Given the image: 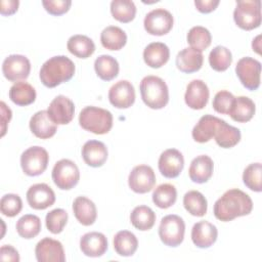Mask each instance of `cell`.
Masks as SVG:
<instances>
[{"label": "cell", "instance_id": "cell-1", "mask_svg": "<svg viewBox=\"0 0 262 262\" xmlns=\"http://www.w3.org/2000/svg\"><path fill=\"white\" fill-rule=\"evenodd\" d=\"M253 210V202L248 193L238 188L225 191L214 204L215 217L223 222L249 215Z\"/></svg>", "mask_w": 262, "mask_h": 262}, {"label": "cell", "instance_id": "cell-2", "mask_svg": "<svg viewBox=\"0 0 262 262\" xmlns=\"http://www.w3.org/2000/svg\"><path fill=\"white\" fill-rule=\"evenodd\" d=\"M76 71L75 63L64 55H56L46 60L40 69V80L48 88H54L70 81Z\"/></svg>", "mask_w": 262, "mask_h": 262}, {"label": "cell", "instance_id": "cell-3", "mask_svg": "<svg viewBox=\"0 0 262 262\" xmlns=\"http://www.w3.org/2000/svg\"><path fill=\"white\" fill-rule=\"evenodd\" d=\"M140 94L143 102L152 110L165 107L169 101V89L166 82L157 76H146L140 82Z\"/></svg>", "mask_w": 262, "mask_h": 262}, {"label": "cell", "instance_id": "cell-4", "mask_svg": "<svg viewBox=\"0 0 262 262\" xmlns=\"http://www.w3.org/2000/svg\"><path fill=\"white\" fill-rule=\"evenodd\" d=\"M80 126L89 132L102 135L113 127V115L110 111L89 105L85 106L79 115Z\"/></svg>", "mask_w": 262, "mask_h": 262}, {"label": "cell", "instance_id": "cell-5", "mask_svg": "<svg viewBox=\"0 0 262 262\" xmlns=\"http://www.w3.org/2000/svg\"><path fill=\"white\" fill-rule=\"evenodd\" d=\"M233 19L237 27L250 31L261 25V1L243 0L236 1L233 11Z\"/></svg>", "mask_w": 262, "mask_h": 262}, {"label": "cell", "instance_id": "cell-6", "mask_svg": "<svg viewBox=\"0 0 262 262\" xmlns=\"http://www.w3.org/2000/svg\"><path fill=\"white\" fill-rule=\"evenodd\" d=\"M185 223L183 219L174 214L162 218L159 226V236L162 243L168 247L179 246L184 238Z\"/></svg>", "mask_w": 262, "mask_h": 262}, {"label": "cell", "instance_id": "cell-7", "mask_svg": "<svg viewBox=\"0 0 262 262\" xmlns=\"http://www.w3.org/2000/svg\"><path fill=\"white\" fill-rule=\"evenodd\" d=\"M52 180L62 190H69L76 186L80 179L78 166L69 159H61L55 163L52 169Z\"/></svg>", "mask_w": 262, "mask_h": 262}, {"label": "cell", "instance_id": "cell-8", "mask_svg": "<svg viewBox=\"0 0 262 262\" xmlns=\"http://www.w3.org/2000/svg\"><path fill=\"white\" fill-rule=\"evenodd\" d=\"M49 156L41 146H31L20 156V167L28 176L41 175L47 168Z\"/></svg>", "mask_w": 262, "mask_h": 262}, {"label": "cell", "instance_id": "cell-9", "mask_svg": "<svg viewBox=\"0 0 262 262\" xmlns=\"http://www.w3.org/2000/svg\"><path fill=\"white\" fill-rule=\"evenodd\" d=\"M235 73L241 83L248 90H257L261 82V62L253 57H242L236 66Z\"/></svg>", "mask_w": 262, "mask_h": 262}, {"label": "cell", "instance_id": "cell-10", "mask_svg": "<svg viewBox=\"0 0 262 262\" xmlns=\"http://www.w3.org/2000/svg\"><path fill=\"white\" fill-rule=\"evenodd\" d=\"M173 15L164 8H157L149 11L143 20L145 31L154 36L168 34L173 27Z\"/></svg>", "mask_w": 262, "mask_h": 262}, {"label": "cell", "instance_id": "cell-11", "mask_svg": "<svg viewBox=\"0 0 262 262\" xmlns=\"http://www.w3.org/2000/svg\"><path fill=\"white\" fill-rule=\"evenodd\" d=\"M31 72V62L25 55H8L2 63V73L10 82H19L29 77Z\"/></svg>", "mask_w": 262, "mask_h": 262}, {"label": "cell", "instance_id": "cell-12", "mask_svg": "<svg viewBox=\"0 0 262 262\" xmlns=\"http://www.w3.org/2000/svg\"><path fill=\"white\" fill-rule=\"evenodd\" d=\"M129 187L136 193H146L156 184V174L150 166H135L128 177Z\"/></svg>", "mask_w": 262, "mask_h": 262}, {"label": "cell", "instance_id": "cell-13", "mask_svg": "<svg viewBox=\"0 0 262 262\" xmlns=\"http://www.w3.org/2000/svg\"><path fill=\"white\" fill-rule=\"evenodd\" d=\"M35 255L38 262H64L66 255L62 244L51 237H44L35 248Z\"/></svg>", "mask_w": 262, "mask_h": 262}, {"label": "cell", "instance_id": "cell-14", "mask_svg": "<svg viewBox=\"0 0 262 262\" xmlns=\"http://www.w3.org/2000/svg\"><path fill=\"white\" fill-rule=\"evenodd\" d=\"M161 174L166 178H176L184 167V158L176 148H168L164 150L158 162Z\"/></svg>", "mask_w": 262, "mask_h": 262}, {"label": "cell", "instance_id": "cell-15", "mask_svg": "<svg viewBox=\"0 0 262 262\" xmlns=\"http://www.w3.org/2000/svg\"><path fill=\"white\" fill-rule=\"evenodd\" d=\"M47 113L56 125H67L74 118L75 105L69 97L64 95H57L50 102Z\"/></svg>", "mask_w": 262, "mask_h": 262}, {"label": "cell", "instance_id": "cell-16", "mask_svg": "<svg viewBox=\"0 0 262 262\" xmlns=\"http://www.w3.org/2000/svg\"><path fill=\"white\" fill-rule=\"evenodd\" d=\"M108 100L117 108H128L135 101V89L131 82L121 80L108 90Z\"/></svg>", "mask_w": 262, "mask_h": 262}, {"label": "cell", "instance_id": "cell-17", "mask_svg": "<svg viewBox=\"0 0 262 262\" xmlns=\"http://www.w3.org/2000/svg\"><path fill=\"white\" fill-rule=\"evenodd\" d=\"M27 201L35 210H45L55 202V193L46 183H36L27 191Z\"/></svg>", "mask_w": 262, "mask_h": 262}, {"label": "cell", "instance_id": "cell-18", "mask_svg": "<svg viewBox=\"0 0 262 262\" xmlns=\"http://www.w3.org/2000/svg\"><path fill=\"white\" fill-rule=\"evenodd\" d=\"M210 91L207 84L199 79L192 80L186 86L184 100L187 106L192 110L204 108L209 100Z\"/></svg>", "mask_w": 262, "mask_h": 262}, {"label": "cell", "instance_id": "cell-19", "mask_svg": "<svg viewBox=\"0 0 262 262\" xmlns=\"http://www.w3.org/2000/svg\"><path fill=\"white\" fill-rule=\"evenodd\" d=\"M218 230L216 226L208 221L196 222L191 229V241L200 249H207L217 241Z\"/></svg>", "mask_w": 262, "mask_h": 262}, {"label": "cell", "instance_id": "cell-20", "mask_svg": "<svg viewBox=\"0 0 262 262\" xmlns=\"http://www.w3.org/2000/svg\"><path fill=\"white\" fill-rule=\"evenodd\" d=\"M80 249L85 256L100 257L107 250V239L101 232H87L80 238Z\"/></svg>", "mask_w": 262, "mask_h": 262}, {"label": "cell", "instance_id": "cell-21", "mask_svg": "<svg viewBox=\"0 0 262 262\" xmlns=\"http://www.w3.org/2000/svg\"><path fill=\"white\" fill-rule=\"evenodd\" d=\"M29 125L32 133L41 139L52 137L57 129V125L50 119L47 111H39L35 113L32 116Z\"/></svg>", "mask_w": 262, "mask_h": 262}, {"label": "cell", "instance_id": "cell-22", "mask_svg": "<svg viewBox=\"0 0 262 262\" xmlns=\"http://www.w3.org/2000/svg\"><path fill=\"white\" fill-rule=\"evenodd\" d=\"M81 152L84 162L93 168L101 167L107 159V148L103 142L98 140L86 141Z\"/></svg>", "mask_w": 262, "mask_h": 262}, {"label": "cell", "instance_id": "cell-23", "mask_svg": "<svg viewBox=\"0 0 262 262\" xmlns=\"http://www.w3.org/2000/svg\"><path fill=\"white\" fill-rule=\"evenodd\" d=\"M214 163L212 159L207 155H201L191 161L188 175L191 181L201 184L207 182L212 177Z\"/></svg>", "mask_w": 262, "mask_h": 262}, {"label": "cell", "instance_id": "cell-24", "mask_svg": "<svg viewBox=\"0 0 262 262\" xmlns=\"http://www.w3.org/2000/svg\"><path fill=\"white\" fill-rule=\"evenodd\" d=\"M221 121V119L212 115L203 116L191 131L193 140L200 143H205L211 140L214 137Z\"/></svg>", "mask_w": 262, "mask_h": 262}, {"label": "cell", "instance_id": "cell-25", "mask_svg": "<svg viewBox=\"0 0 262 262\" xmlns=\"http://www.w3.org/2000/svg\"><path fill=\"white\" fill-rule=\"evenodd\" d=\"M204 61V56L201 51L187 47L178 52L176 56L177 69L186 74L194 73L201 70Z\"/></svg>", "mask_w": 262, "mask_h": 262}, {"label": "cell", "instance_id": "cell-26", "mask_svg": "<svg viewBox=\"0 0 262 262\" xmlns=\"http://www.w3.org/2000/svg\"><path fill=\"white\" fill-rule=\"evenodd\" d=\"M73 212L76 219L84 226L92 225L97 217L95 204L86 196H78L75 199Z\"/></svg>", "mask_w": 262, "mask_h": 262}, {"label": "cell", "instance_id": "cell-27", "mask_svg": "<svg viewBox=\"0 0 262 262\" xmlns=\"http://www.w3.org/2000/svg\"><path fill=\"white\" fill-rule=\"evenodd\" d=\"M169 47L162 42L149 43L143 50L144 62L152 69H159L163 67L169 60Z\"/></svg>", "mask_w": 262, "mask_h": 262}, {"label": "cell", "instance_id": "cell-28", "mask_svg": "<svg viewBox=\"0 0 262 262\" xmlns=\"http://www.w3.org/2000/svg\"><path fill=\"white\" fill-rule=\"evenodd\" d=\"M255 112L256 106L251 98L247 96H237L234 97L228 115L235 122L246 123L254 117Z\"/></svg>", "mask_w": 262, "mask_h": 262}, {"label": "cell", "instance_id": "cell-29", "mask_svg": "<svg viewBox=\"0 0 262 262\" xmlns=\"http://www.w3.org/2000/svg\"><path fill=\"white\" fill-rule=\"evenodd\" d=\"M9 98L16 105L26 106L35 101L36 90L28 82H15L9 89Z\"/></svg>", "mask_w": 262, "mask_h": 262}, {"label": "cell", "instance_id": "cell-30", "mask_svg": "<svg viewBox=\"0 0 262 262\" xmlns=\"http://www.w3.org/2000/svg\"><path fill=\"white\" fill-rule=\"evenodd\" d=\"M101 45L108 50H120L127 42L126 33L117 26L104 28L100 34Z\"/></svg>", "mask_w": 262, "mask_h": 262}, {"label": "cell", "instance_id": "cell-31", "mask_svg": "<svg viewBox=\"0 0 262 262\" xmlns=\"http://www.w3.org/2000/svg\"><path fill=\"white\" fill-rule=\"evenodd\" d=\"M68 50L79 58H87L95 51V44L85 35H74L69 38L67 43Z\"/></svg>", "mask_w": 262, "mask_h": 262}, {"label": "cell", "instance_id": "cell-32", "mask_svg": "<svg viewBox=\"0 0 262 262\" xmlns=\"http://www.w3.org/2000/svg\"><path fill=\"white\" fill-rule=\"evenodd\" d=\"M137 248V237L131 231L121 230L114 236V249L120 256L130 257L136 252Z\"/></svg>", "mask_w": 262, "mask_h": 262}, {"label": "cell", "instance_id": "cell-33", "mask_svg": "<svg viewBox=\"0 0 262 262\" xmlns=\"http://www.w3.org/2000/svg\"><path fill=\"white\" fill-rule=\"evenodd\" d=\"M216 143L223 148H230L236 145L241 140V131L238 128L227 124L224 120L221 121L214 135Z\"/></svg>", "mask_w": 262, "mask_h": 262}, {"label": "cell", "instance_id": "cell-34", "mask_svg": "<svg viewBox=\"0 0 262 262\" xmlns=\"http://www.w3.org/2000/svg\"><path fill=\"white\" fill-rule=\"evenodd\" d=\"M94 70L96 75L103 81H111L119 74V63L117 59L111 55H99L94 61Z\"/></svg>", "mask_w": 262, "mask_h": 262}, {"label": "cell", "instance_id": "cell-35", "mask_svg": "<svg viewBox=\"0 0 262 262\" xmlns=\"http://www.w3.org/2000/svg\"><path fill=\"white\" fill-rule=\"evenodd\" d=\"M130 221L136 229L146 231L155 225L156 214L147 206H137L130 214Z\"/></svg>", "mask_w": 262, "mask_h": 262}, {"label": "cell", "instance_id": "cell-36", "mask_svg": "<svg viewBox=\"0 0 262 262\" xmlns=\"http://www.w3.org/2000/svg\"><path fill=\"white\" fill-rule=\"evenodd\" d=\"M183 206L189 214L195 217H203L208 209L206 198L198 190H189L184 194Z\"/></svg>", "mask_w": 262, "mask_h": 262}, {"label": "cell", "instance_id": "cell-37", "mask_svg": "<svg viewBox=\"0 0 262 262\" xmlns=\"http://www.w3.org/2000/svg\"><path fill=\"white\" fill-rule=\"evenodd\" d=\"M15 227L19 236L30 239L37 236L41 231V220L36 215L26 214L17 220Z\"/></svg>", "mask_w": 262, "mask_h": 262}, {"label": "cell", "instance_id": "cell-38", "mask_svg": "<svg viewBox=\"0 0 262 262\" xmlns=\"http://www.w3.org/2000/svg\"><path fill=\"white\" fill-rule=\"evenodd\" d=\"M154 204L161 209H168L173 206L177 200V190L173 184L163 183L152 192Z\"/></svg>", "mask_w": 262, "mask_h": 262}, {"label": "cell", "instance_id": "cell-39", "mask_svg": "<svg viewBox=\"0 0 262 262\" xmlns=\"http://www.w3.org/2000/svg\"><path fill=\"white\" fill-rule=\"evenodd\" d=\"M111 13L113 17L121 23H130L136 14V6L130 0H113L111 2Z\"/></svg>", "mask_w": 262, "mask_h": 262}, {"label": "cell", "instance_id": "cell-40", "mask_svg": "<svg viewBox=\"0 0 262 262\" xmlns=\"http://www.w3.org/2000/svg\"><path fill=\"white\" fill-rule=\"evenodd\" d=\"M232 62V55L228 48L218 45L214 47L209 54V63L216 72L226 71Z\"/></svg>", "mask_w": 262, "mask_h": 262}, {"label": "cell", "instance_id": "cell-41", "mask_svg": "<svg viewBox=\"0 0 262 262\" xmlns=\"http://www.w3.org/2000/svg\"><path fill=\"white\" fill-rule=\"evenodd\" d=\"M187 43L191 48L203 51L208 48L212 41L211 33L208 29L202 26L192 27L187 33Z\"/></svg>", "mask_w": 262, "mask_h": 262}, {"label": "cell", "instance_id": "cell-42", "mask_svg": "<svg viewBox=\"0 0 262 262\" xmlns=\"http://www.w3.org/2000/svg\"><path fill=\"white\" fill-rule=\"evenodd\" d=\"M243 181L245 185L256 192L262 190V165L261 163L250 164L243 173Z\"/></svg>", "mask_w": 262, "mask_h": 262}, {"label": "cell", "instance_id": "cell-43", "mask_svg": "<svg viewBox=\"0 0 262 262\" xmlns=\"http://www.w3.org/2000/svg\"><path fill=\"white\" fill-rule=\"evenodd\" d=\"M68 213L63 209L56 208L51 210L45 217L47 229L53 234L60 233L68 222Z\"/></svg>", "mask_w": 262, "mask_h": 262}, {"label": "cell", "instance_id": "cell-44", "mask_svg": "<svg viewBox=\"0 0 262 262\" xmlns=\"http://www.w3.org/2000/svg\"><path fill=\"white\" fill-rule=\"evenodd\" d=\"M23 209V201L18 194L7 193L1 198L0 210L7 217L16 216Z\"/></svg>", "mask_w": 262, "mask_h": 262}, {"label": "cell", "instance_id": "cell-45", "mask_svg": "<svg viewBox=\"0 0 262 262\" xmlns=\"http://www.w3.org/2000/svg\"><path fill=\"white\" fill-rule=\"evenodd\" d=\"M233 100H234V96L232 93H230L227 90H221L215 94L212 105L217 113L228 115Z\"/></svg>", "mask_w": 262, "mask_h": 262}, {"label": "cell", "instance_id": "cell-46", "mask_svg": "<svg viewBox=\"0 0 262 262\" xmlns=\"http://www.w3.org/2000/svg\"><path fill=\"white\" fill-rule=\"evenodd\" d=\"M42 5L45 10L51 15H61L69 11L72 1L71 0H43Z\"/></svg>", "mask_w": 262, "mask_h": 262}, {"label": "cell", "instance_id": "cell-47", "mask_svg": "<svg viewBox=\"0 0 262 262\" xmlns=\"http://www.w3.org/2000/svg\"><path fill=\"white\" fill-rule=\"evenodd\" d=\"M0 260L1 261H11L18 262L19 255L16 249L10 245H3L0 249Z\"/></svg>", "mask_w": 262, "mask_h": 262}, {"label": "cell", "instance_id": "cell-48", "mask_svg": "<svg viewBox=\"0 0 262 262\" xmlns=\"http://www.w3.org/2000/svg\"><path fill=\"white\" fill-rule=\"evenodd\" d=\"M194 5L202 13H209L216 9L219 5V0H195Z\"/></svg>", "mask_w": 262, "mask_h": 262}, {"label": "cell", "instance_id": "cell-49", "mask_svg": "<svg viewBox=\"0 0 262 262\" xmlns=\"http://www.w3.org/2000/svg\"><path fill=\"white\" fill-rule=\"evenodd\" d=\"M0 105H1V131H2L1 136H4L6 132L7 124L9 123L12 117V113H11V110L6 105L4 101H1Z\"/></svg>", "mask_w": 262, "mask_h": 262}, {"label": "cell", "instance_id": "cell-50", "mask_svg": "<svg viewBox=\"0 0 262 262\" xmlns=\"http://www.w3.org/2000/svg\"><path fill=\"white\" fill-rule=\"evenodd\" d=\"M19 2L17 0H2L0 12L2 15H11L17 11Z\"/></svg>", "mask_w": 262, "mask_h": 262}, {"label": "cell", "instance_id": "cell-51", "mask_svg": "<svg viewBox=\"0 0 262 262\" xmlns=\"http://www.w3.org/2000/svg\"><path fill=\"white\" fill-rule=\"evenodd\" d=\"M260 39H261V36L258 35L252 42V47H253V50H255L258 54H261V46H260Z\"/></svg>", "mask_w": 262, "mask_h": 262}]
</instances>
